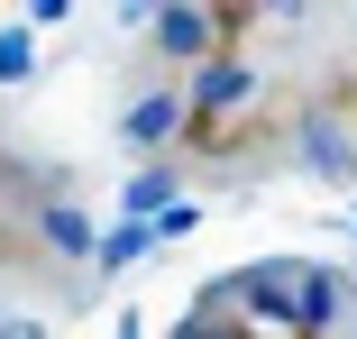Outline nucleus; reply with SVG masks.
<instances>
[{
  "mask_svg": "<svg viewBox=\"0 0 357 339\" xmlns=\"http://www.w3.org/2000/svg\"><path fill=\"white\" fill-rule=\"evenodd\" d=\"M10 74H28V37H19V28L0 37V83H10Z\"/></svg>",
  "mask_w": 357,
  "mask_h": 339,
  "instance_id": "obj_1",
  "label": "nucleus"
}]
</instances>
